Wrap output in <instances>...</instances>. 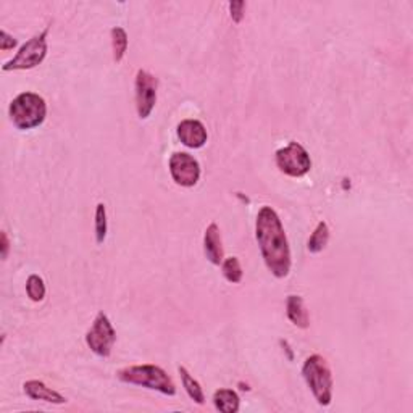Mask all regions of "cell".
Masks as SVG:
<instances>
[{
	"mask_svg": "<svg viewBox=\"0 0 413 413\" xmlns=\"http://www.w3.org/2000/svg\"><path fill=\"white\" fill-rule=\"evenodd\" d=\"M255 238L267 268L276 278H286L291 271V248L285 226L273 208L263 205L255 220Z\"/></svg>",
	"mask_w": 413,
	"mask_h": 413,
	"instance_id": "1",
	"label": "cell"
},
{
	"mask_svg": "<svg viewBox=\"0 0 413 413\" xmlns=\"http://www.w3.org/2000/svg\"><path fill=\"white\" fill-rule=\"evenodd\" d=\"M116 378H118L121 383L146 387V389L157 391L163 394V396H176V384L175 381L171 379V376L166 373L163 368L151 365V363L121 368L120 372L116 373Z\"/></svg>",
	"mask_w": 413,
	"mask_h": 413,
	"instance_id": "2",
	"label": "cell"
},
{
	"mask_svg": "<svg viewBox=\"0 0 413 413\" xmlns=\"http://www.w3.org/2000/svg\"><path fill=\"white\" fill-rule=\"evenodd\" d=\"M10 120L14 126L20 131H28V129L39 128L46 121L47 116V103L44 97L34 92H21L9 107Z\"/></svg>",
	"mask_w": 413,
	"mask_h": 413,
	"instance_id": "3",
	"label": "cell"
},
{
	"mask_svg": "<svg viewBox=\"0 0 413 413\" xmlns=\"http://www.w3.org/2000/svg\"><path fill=\"white\" fill-rule=\"evenodd\" d=\"M302 376H304L308 389L312 391L317 402L323 407H328L332 400V373L328 362L323 355L313 354L308 357L302 367Z\"/></svg>",
	"mask_w": 413,
	"mask_h": 413,
	"instance_id": "4",
	"label": "cell"
},
{
	"mask_svg": "<svg viewBox=\"0 0 413 413\" xmlns=\"http://www.w3.org/2000/svg\"><path fill=\"white\" fill-rule=\"evenodd\" d=\"M47 36H49V26L42 31V33L36 34L28 42L20 47V51L11 60L2 66L4 71H14V70H31L41 65L42 61L47 57Z\"/></svg>",
	"mask_w": 413,
	"mask_h": 413,
	"instance_id": "5",
	"label": "cell"
},
{
	"mask_svg": "<svg viewBox=\"0 0 413 413\" xmlns=\"http://www.w3.org/2000/svg\"><path fill=\"white\" fill-rule=\"evenodd\" d=\"M275 160L281 173L291 178H302L312 170L310 153L299 143H289L286 147H281L276 151Z\"/></svg>",
	"mask_w": 413,
	"mask_h": 413,
	"instance_id": "6",
	"label": "cell"
},
{
	"mask_svg": "<svg viewBox=\"0 0 413 413\" xmlns=\"http://www.w3.org/2000/svg\"><path fill=\"white\" fill-rule=\"evenodd\" d=\"M116 341V331L103 312H98L94 323L86 332V344L98 357L107 359L112 354Z\"/></svg>",
	"mask_w": 413,
	"mask_h": 413,
	"instance_id": "7",
	"label": "cell"
},
{
	"mask_svg": "<svg viewBox=\"0 0 413 413\" xmlns=\"http://www.w3.org/2000/svg\"><path fill=\"white\" fill-rule=\"evenodd\" d=\"M134 89H136V110H138V116L141 120L149 118L157 103V89H158L157 78L141 68V70H138V75H136Z\"/></svg>",
	"mask_w": 413,
	"mask_h": 413,
	"instance_id": "8",
	"label": "cell"
},
{
	"mask_svg": "<svg viewBox=\"0 0 413 413\" xmlns=\"http://www.w3.org/2000/svg\"><path fill=\"white\" fill-rule=\"evenodd\" d=\"M170 175L181 188H194L200 180V165L188 152H175L168 162Z\"/></svg>",
	"mask_w": 413,
	"mask_h": 413,
	"instance_id": "9",
	"label": "cell"
},
{
	"mask_svg": "<svg viewBox=\"0 0 413 413\" xmlns=\"http://www.w3.org/2000/svg\"><path fill=\"white\" fill-rule=\"evenodd\" d=\"M176 133L181 143L189 147V149H200V147L207 144L208 139L207 129L199 120H183L178 125Z\"/></svg>",
	"mask_w": 413,
	"mask_h": 413,
	"instance_id": "10",
	"label": "cell"
},
{
	"mask_svg": "<svg viewBox=\"0 0 413 413\" xmlns=\"http://www.w3.org/2000/svg\"><path fill=\"white\" fill-rule=\"evenodd\" d=\"M203 252H205L208 262H212L213 265L223 263V243H221V234L217 223H210L207 226L205 234H203Z\"/></svg>",
	"mask_w": 413,
	"mask_h": 413,
	"instance_id": "11",
	"label": "cell"
},
{
	"mask_svg": "<svg viewBox=\"0 0 413 413\" xmlns=\"http://www.w3.org/2000/svg\"><path fill=\"white\" fill-rule=\"evenodd\" d=\"M23 391L29 399H33V400H44V402H51L57 405L66 404L65 396H61L58 391L52 389V387L46 386L42 381H38V379L26 381V383L23 384Z\"/></svg>",
	"mask_w": 413,
	"mask_h": 413,
	"instance_id": "12",
	"label": "cell"
},
{
	"mask_svg": "<svg viewBox=\"0 0 413 413\" xmlns=\"http://www.w3.org/2000/svg\"><path fill=\"white\" fill-rule=\"evenodd\" d=\"M286 313H287L289 322L297 326V328L307 330L308 326H310V317H308L304 299H302L300 295H295V294L287 295Z\"/></svg>",
	"mask_w": 413,
	"mask_h": 413,
	"instance_id": "13",
	"label": "cell"
},
{
	"mask_svg": "<svg viewBox=\"0 0 413 413\" xmlns=\"http://www.w3.org/2000/svg\"><path fill=\"white\" fill-rule=\"evenodd\" d=\"M215 409L223 413H236L239 412L240 399L236 391L233 389H218L213 394Z\"/></svg>",
	"mask_w": 413,
	"mask_h": 413,
	"instance_id": "14",
	"label": "cell"
},
{
	"mask_svg": "<svg viewBox=\"0 0 413 413\" xmlns=\"http://www.w3.org/2000/svg\"><path fill=\"white\" fill-rule=\"evenodd\" d=\"M178 372H180L181 383L184 386V389H186L188 396L193 399L195 404H199V405L205 404V394H203V389L199 381H197L194 376L188 372V368L180 367L178 368Z\"/></svg>",
	"mask_w": 413,
	"mask_h": 413,
	"instance_id": "15",
	"label": "cell"
},
{
	"mask_svg": "<svg viewBox=\"0 0 413 413\" xmlns=\"http://www.w3.org/2000/svg\"><path fill=\"white\" fill-rule=\"evenodd\" d=\"M328 240H330L328 223H326V221H320L315 228V231H313L312 236L308 238L307 249L310 254H320V252L328 245Z\"/></svg>",
	"mask_w": 413,
	"mask_h": 413,
	"instance_id": "16",
	"label": "cell"
},
{
	"mask_svg": "<svg viewBox=\"0 0 413 413\" xmlns=\"http://www.w3.org/2000/svg\"><path fill=\"white\" fill-rule=\"evenodd\" d=\"M110 36H112L113 60L116 63H121L128 51V33L121 26H115L110 31Z\"/></svg>",
	"mask_w": 413,
	"mask_h": 413,
	"instance_id": "17",
	"label": "cell"
},
{
	"mask_svg": "<svg viewBox=\"0 0 413 413\" xmlns=\"http://www.w3.org/2000/svg\"><path fill=\"white\" fill-rule=\"evenodd\" d=\"M221 270H223V275L226 281L233 282V285H239L240 281H243V267H240V262L238 257H230L223 260L221 263Z\"/></svg>",
	"mask_w": 413,
	"mask_h": 413,
	"instance_id": "18",
	"label": "cell"
},
{
	"mask_svg": "<svg viewBox=\"0 0 413 413\" xmlns=\"http://www.w3.org/2000/svg\"><path fill=\"white\" fill-rule=\"evenodd\" d=\"M107 210L106 205L102 202L97 203L96 207V221H94V231H96V243L103 244V240L107 238Z\"/></svg>",
	"mask_w": 413,
	"mask_h": 413,
	"instance_id": "19",
	"label": "cell"
},
{
	"mask_svg": "<svg viewBox=\"0 0 413 413\" xmlns=\"http://www.w3.org/2000/svg\"><path fill=\"white\" fill-rule=\"evenodd\" d=\"M26 294L33 302H42L46 297V285L39 275H31L26 281Z\"/></svg>",
	"mask_w": 413,
	"mask_h": 413,
	"instance_id": "20",
	"label": "cell"
},
{
	"mask_svg": "<svg viewBox=\"0 0 413 413\" xmlns=\"http://www.w3.org/2000/svg\"><path fill=\"white\" fill-rule=\"evenodd\" d=\"M244 10H245V2H230L231 20L236 24H239L244 20Z\"/></svg>",
	"mask_w": 413,
	"mask_h": 413,
	"instance_id": "21",
	"label": "cell"
},
{
	"mask_svg": "<svg viewBox=\"0 0 413 413\" xmlns=\"http://www.w3.org/2000/svg\"><path fill=\"white\" fill-rule=\"evenodd\" d=\"M16 46L18 41L14 36H10L5 29L0 31V51H10V49H15Z\"/></svg>",
	"mask_w": 413,
	"mask_h": 413,
	"instance_id": "22",
	"label": "cell"
},
{
	"mask_svg": "<svg viewBox=\"0 0 413 413\" xmlns=\"http://www.w3.org/2000/svg\"><path fill=\"white\" fill-rule=\"evenodd\" d=\"M9 250H10L9 236H7V233L2 231V258H4V260L9 257Z\"/></svg>",
	"mask_w": 413,
	"mask_h": 413,
	"instance_id": "23",
	"label": "cell"
},
{
	"mask_svg": "<svg viewBox=\"0 0 413 413\" xmlns=\"http://www.w3.org/2000/svg\"><path fill=\"white\" fill-rule=\"evenodd\" d=\"M280 344H281V347H282V350H285V352L287 354V359L289 360H294V352H292V349H291V346H289V342L287 341H285V339H281L280 341Z\"/></svg>",
	"mask_w": 413,
	"mask_h": 413,
	"instance_id": "24",
	"label": "cell"
}]
</instances>
